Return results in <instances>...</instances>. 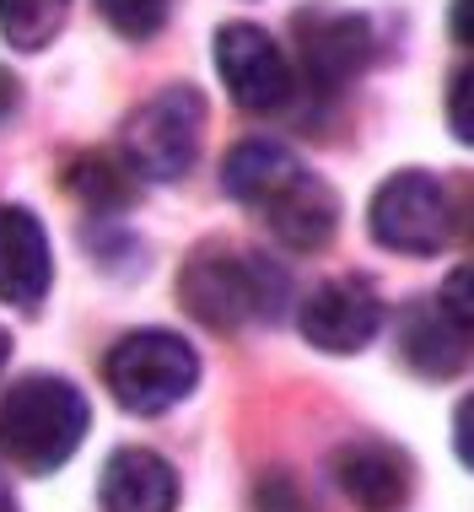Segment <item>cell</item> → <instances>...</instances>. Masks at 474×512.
<instances>
[{
  "instance_id": "obj_1",
  "label": "cell",
  "mask_w": 474,
  "mask_h": 512,
  "mask_svg": "<svg viewBox=\"0 0 474 512\" xmlns=\"http://www.w3.org/2000/svg\"><path fill=\"white\" fill-rule=\"evenodd\" d=\"M221 189L254 211L270 238L291 254H318L340 227V195L318 178L291 146L270 135H248L221 162Z\"/></svg>"
},
{
  "instance_id": "obj_2",
  "label": "cell",
  "mask_w": 474,
  "mask_h": 512,
  "mask_svg": "<svg viewBox=\"0 0 474 512\" xmlns=\"http://www.w3.org/2000/svg\"><path fill=\"white\" fill-rule=\"evenodd\" d=\"M178 302L194 324L205 329H243V324H275L281 308L291 302L286 270L270 259L248 254L232 243H205L189 254L184 275H178Z\"/></svg>"
},
{
  "instance_id": "obj_3",
  "label": "cell",
  "mask_w": 474,
  "mask_h": 512,
  "mask_svg": "<svg viewBox=\"0 0 474 512\" xmlns=\"http://www.w3.org/2000/svg\"><path fill=\"white\" fill-rule=\"evenodd\" d=\"M92 432V405L71 378L27 372L0 394V453L22 475H49L71 464L81 437Z\"/></svg>"
},
{
  "instance_id": "obj_4",
  "label": "cell",
  "mask_w": 474,
  "mask_h": 512,
  "mask_svg": "<svg viewBox=\"0 0 474 512\" xmlns=\"http://www.w3.org/2000/svg\"><path fill=\"white\" fill-rule=\"evenodd\" d=\"M103 383L130 415H167L184 405L200 383V356L184 335L173 329H135V335L114 340L103 362Z\"/></svg>"
},
{
  "instance_id": "obj_5",
  "label": "cell",
  "mask_w": 474,
  "mask_h": 512,
  "mask_svg": "<svg viewBox=\"0 0 474 512\" xmlns=\"http://www.w3.org/2000/svg\"><path fill=\"white\" fill-rule=\"evenodd\" d=\"M205 141V98L200 87H162L130 114L124 124V162L141 178L157 184H178L194 162H200Z\"/></svg>"
},
{
  "instance_id": "obj_6",
  "label": "cell",
  "mask_w": 474,
  "mask_h": 512,
  "mask_svg": "<svg viewBox=\"0 0 474 512\" xmlns=\"http://www.w3.org/2000/svg\"><path fill=\"white\" fill-rule=\"evenodd\" d=\"M367 227H372V243L388 248V254L431 259V254H442V248L453 243L458 211H453V195H448L442 178L404 168V173H394V178L378 184L372 211H367Z\"/></svg>"
},
{
  "instance_id": "obj_7",
  "label": "cell",
  "mask_w": 474,
  "mask_h": 512,
  "mask_svg": "<svg viewBox=\"0 0 474 512\" xmlns=\"http://www.w3.org/2000/svg\"><path fill=\"white\" fill-rule=\"evenodd\" d=\"M216 76L243 114H275L297 92L286 49H275V38L259 22H227L216 33Z\"/></svg>"
},
{
  "instance_id": "obj_8",
  "label": "cell",
  "mask_w": 474,
  "mask_h": 512,
  "mask_svg": "<svg viewBox=\"0 0 474 512\" xmlns=\"http://www.w3.org/2000/svg\"><path fill=\"white\" fill-rule=\"evenodd\" d=\"M291 38H297L302 76L313 81L318 98H334L367 71L372 60V22L340 6H308L291 17Z\"/></svg>"
},
{
  "instance_id": "obj_9",
  "label": "cell",
  "mask_w": 474,
  "mask_h": 512,
  "mask_svg": "<svg viewBox=\"0 0 474 512\" xmlns=\"http://www.w3.org/2000/svg\"><path fill=\"white\" fill-rule=\"evenodd\" d=\"M383 297L367 275H334V281L313 286L308 302L297 308V329L313 351L324 356H356L378 340L383 329Z\"/></svg>"
},
{
  "instance_id": "obj_10",
  "label": "cell",
  "mask_w": 474,
  "mask_h": 512,
  "mask_svg": "<svg viewBox=\"0 0 474 512\" xmlns=\"http://www.w3.org/2000/svg\"><path fill=\"white\" fill-rule=\"evenodd\" d=\"M329 475L340 496H351L356 507L367 512H394L415 486V464L410 453L394 448V442H378V437H351L329 453Z\"/></svg>"
},
{
  "instance_id": "obj_11",
  "label": "cell",
  "mask_w": 474,
  "mask_h": 512,
  "mask_svg": "<svg viewBox=\"0 0 474 512\" xmlns=\"http://www.w3.org/2000/svg\"><path fill=\"white\" fill-rule=\"evenodd\" d=\"M54 286V248L49 232L27 205H0V302L38 313Z\"/></svg>"
},
{
  "instance_id": "obj_12",
  "label": "cell",
  "mask_w": 474,
  "mask_h": 512,
  "mask_svg": "<svg viewBox=\"0 0 474 512\" xmlns=\"http://www.w3.org/2000/svg\"><path fill=\"white\" fill-rule=\"evenodd\" d=\"M469 340L474 329L453 324L442 313V302H410L399 313V329H394V345H399V362L426 383H448L469 367Z\"/></svg>"
},
{
  "instance_id": "obj_13",
  "label": "cell",
  "mask_w": 474,
  "mask_h": 512,
  "mask_svg": "<svg viewBox=\"0 0 474 512\" xmlns=\"http://www.w3.org/2000/svg\"><path fill=\"white\" fill-rule=\"evenodd\" d=\"M97 502H103V512H178V475L162 453L119 448L103 464Z\"/></svg>"
},
{
  "instance_id": "obj_14",
  "label": "cell",
  "mask_w": 474,
  "mask_h": 512,
  "mask_svg": "<svg viewBox=\"0 0 474 512\" xmlns=\"http://www.w3.org/2000/svg\"><path fill=\"white\" fill-rule=\"evenodd\" d=\"M65 189L92 216H119L135 205V168L114 151H81V157L65 162Z\"/></svg>"
},
{
  "instance_id": "obj_15",
  "label": "cell",
  "mask_w": 474,
  "mask_h": 512,
  "mask_svg": "<svg viewBox=\"0 0 474 512\" xmlns=\"http://www.w3.org/2000/svg\"><path fill=\"white\" fill-rule=\"evenodd\" d=\"M71 0H0V38L22 54H38L60 38Z\"/></svg>"
},
{
  "instance_id": "obj_16",
  "label": "cell",
  "mask_w": 474,
  "mask_h": 512,
  "mask_svg": "<svg viewBox=\"0 0 474 512\" xmlns=\"http://www.w3.org/2000/svg\"><path fill=\"white\" fill-rule=\"evenodd\" d=\"M92 6L103 11V22L114 27L124 44H151L167 27L178 0H92Z\"/></svg>"
},
{
  "instance_id": "obj_17",
  "label": "cell",
  "mask_w": 474,
  "mask_h": 512,
  "mask_svg": "<svg viewBox=\"0 0 474 512\" xmlns=\"http://www.w3.org/2000/svg\"><path fill=\"white\" fill-rule=\"evenodd\" d=\"M469 103H474V65H458V76H453V87H448V124H453V135L458 141H474V114H469Z\"/></svg>"
},
{
  "instance_id": "obj_18",
  "label": "cell",
  "mask_w": 474,
  "mask_h": 512,
  "mask_svg": "<svg viewBox=\"0 0 474 512\" xmlns=\"http://www.w3.org/2000/svg\"><path fill=\"white\" fill-rule=\"evenodd\" d=\"M437 302H442V313L453 318V324H464V329H474V308H469V265H458L448 281H442V292H437Z\"/></svg>"
},
{
  "instance_id": "obj_19",
  "label": "cell",
  "mask_w": 474,
  "mask_h": 512,
  "mask_svg": "<svg viewBox=\"0 0 474 512\" xmlns=\"http://www.w3.org/2000/svg\"><path fill=\"white\" fill-rule=\"evenodd\" d=\"M259 512H308V502L297 496V486H291L286 475H270V480H259Z\"/></svg>"
},
{
  "instance_id": "obj_20",
  "label": "cell",
  "mask_w": 474,
  "mask_h": 512,
  "mask_svg": "<svg viewBox=\"0 0 474 512\" xmlns=\"http://www.w3.org/2000/svg\"><path fill=\"white\" fill-rule=\"evenodd\" d=\"M17 98H22V87H17V76L0 65V124H6L11 114H17Z\"/></svg>"
},
{
  "instance_id": "obj_21",
  "label": "cell",
  "mask_w": 474,
  "mask_h": 512,
  "mask_svg": "<svg viewBox=\"0 0 474 512\" xmlns=\"http://www.w3.org/2000/svg\"><path fill=\"white\" fill-rule=\"evenodd\" d=\"M453 38H458V49L474 44V33H469V0H453Z\"/></svg>"
},
{
  "instance_id": "obj_22",
  "label": "cell",
  "mask_w": 474,
  "mask_h": 512,
  "mask_svg": "<svg viewBox=\"0 0 474 512\" xmlns=\"http://www.w3.org/2000/svg\"><path fill=\"white\" fill-rule=\"evenodd\" d=\"M453 437H458V459L469 464V405H458V426H453Z\"/></svg>"
},
{
  "instance_id": "obj_23",
  "label": "cell",
  "mask_w": 474,
  "mask_h": 512,
  "mask_svg": "<svg viewBox=\"0 0 474 512\" xmlns=\"http://www.w3.org/2000/svg\"><path fill=\"white\" fill-rule=\"evenodd\" d=\"M0 512H22L17 496H11V486H6V475H0Z\"/></svg>"
},
{
  "instance_id": "obj_24",
  "label": "cell",
  "mask_w": 474,
  "mask_h": 512,
  "mask_svg": "<svg viewBox=\"0 0 474 512\" xmlns=\"http://www.w3.org/2000/svg\"><path fill=\"white\" fill-rule=\"evenodd\" d=\"M6 362H11V335L0 329V372H6Z\"/></svg>"
}]
</instances>
